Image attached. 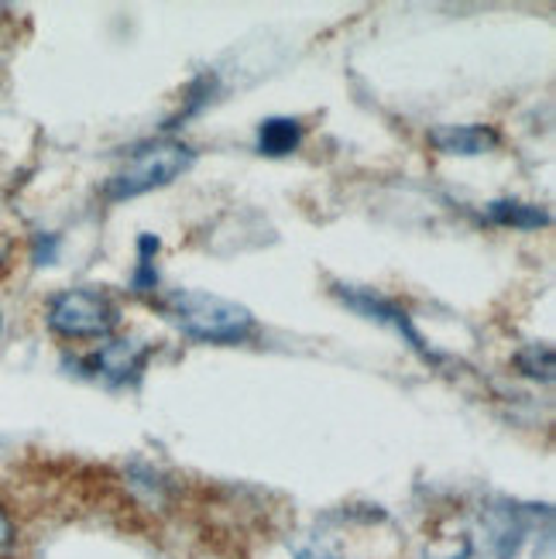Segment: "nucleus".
<instances>
[{
	"instance_id": "obj_3",
	"label": "nucleus",
	"mask_w": 556,
	"mask_h": 559,
	"mask_svg": "<svg viewBox=\"0 0 556 559\" xmlns=\"http://www.w3.org/2000/svg\"><path fill=\"white\" fill-rule=\"evenodd\" d=\"M48 323H52L56 333L72 336V340L107 336L117 326V309L100 292L72 288L52 299V306H48Z\"/></svg>"
},
{
	"instance_id": "obj_4",
	"label": "nucleus",
	"mask_w": 556,
	"mask_h": 559,
	"mask_svg": "<svg viewBox=\"0 0 556 559\" xmlns=\"http://www.w3.org/2000/svg\"><path fill=\"white\" fill-rule=\"evenodd\" d=\"M433 141H437L443 152L474 155V152H485L488 144L495 141V134L485 131V128H447V131H437V134H433Z\"/></svg>"
},
{
	"instance_id": "obj_6",
	"label": "nucleus",
	"mask_w": 556,
	"mask_h": 559,
	"mask_svg": "<svg viewBox=\"0 0 556 559\" xmlns=\"http://www.w3.org/2000/svg\"><path fill=\"white\" fill-rule=\"evenodd\" d=\"M293 559H351L347 552H341L333 543L327 539H299L293 543Z\"/></svg>"
},
{
	"instance_id": "obj_7",
	"label": "nucleus",
	"mask_w": 556,
	"mask_h": 559,
	"mask_svg": "<svg viewBox=\"0 0 556 559\" xmlns=\"http://www.w3.org/2000/svg\"><path fill=\"white\" fill-rule=\"evenodd\" d=\"M14 549H17V525L8 508L0 504V559H11Z\"/></svg>"
},
{
	"instance_id": "obj_5",
	"label": "nucleus",
	"mask_w": 556,
	"mask_h": 559,
	"mask_svg": "<svg viewBox=\"0 0 556 559\" xmlns=\"http://www.w3.org/2000/svg\"><path fill=\"white\" fill-rule=\"evenodd\" d=\"M296 144H299L296 120H269V124L261 128V152L285 155V152H293Z\"/></svg>"
},
{
	"instance_id": "obj_1",
	"label": "nucleus",
	"mask_w": 556,
	"mask_h": 559,
	"mask_svg": "<svg viewBox=\"0 0 556 559\" xmlns=\"http://www.w3.org/2000/svg\"><path fill=\"white\" fill-rule=\"evenodd\" d=\"M168 312L189 336L210 340V344H234V340H245L255 326L248 309L206 296V292H173Z\"/></svg>"
},
{
	"instance_id": "obj_2",
	"label": "nucleus",
	"mask_w": 556,
	"mask_h": 559,
	"mask_svg": "<svg viewBox=\"0 0 556 559\" xmlns=\"http://www.w3.org/2000/svg\"><path fill=\"white\" fill-rule=\"evenodd\" d=\"M189 162H192V152L186 148V144H176V141H162V144H152V148H141L110 179L107 197L110 200L141 197V192H149L155 186H165V182H173L176 176H182L189 168Z\"/></svg>"
}]
</instances>
